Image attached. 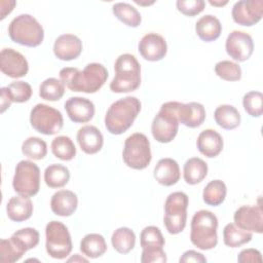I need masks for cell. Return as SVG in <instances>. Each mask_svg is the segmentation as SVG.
<instances>
[{"label": "cell", "mask_w": 263, "mask_h": 263, "mask_svg": "<svg viewBox=\"0 0 263 263\" xmlns=\"http://www.w3.org/2000/svg\"><path fill=\"white\" fill-rule=\"evenodd\" d=\"M111 242L116 252L119 254H127L135 248L136 234L128 227H120L113 232Z\"/></svg>", "instance_id": "29"}, {"label": "cell", "mask_w": 263, "mask_h": 263, "mask_svg": "<svg viewBox=\"0 0 263 263\" xmlns=\"http://www.w3.org/2000/svg\"><path fill=\"white\" fill-rule=\"evenodd\" d=\"M23 154L33 160H41L47 153L46 142L38 137H30L22 144Z\"/></svg>", "instance_id": "37"}, {"label": "cell", "mask_w": 263, "mask_h": 263, "mask_svg": "<svg viewBox=\"0 0 263 263\" xmlns=\"http://www.w3.org/2000/svg\"><path fill=\"white\" fill-rule=\"evenodd\" d=\"M11 237L16 240L26 251H29L31 249H34L39 243V232L32 227H26L22 228L17 231H15Z\"/></svg>", "instance_id": "41"}, {"label": "cell", "mask_w": 263, "mask_h": 263, "mask_svg": "<svg viewBox=\"0 0 263 263\" xmlns=\"http://www.w3.org/2000/svg\"><path fill=\"white\" fill-rule=\"evenodd\" d=\"M263 0H240L234 3L231 11L233 21L241 26L251 27L261 21Z\"/></svg>", "instance_id": "12"}, {"label": "cell", "mask_w": 263, "mask_h": 263, "mask_svg": "<svg viewBox=\"0 0 263 263\" xmlns=\"http://www.w3.org/2000/svg\"><path fill=\"white\" fill-rule=\"evenodd\" d=\"M77 142L86 154L98 153L104 144V137L100 129L93 125H84L77 132Z\"/></svg>", "instance_id": "20"}, {"label": "cell", "mask_w": 263, "mask_h": 263, "mask_svg": "<svg viewBox=\"0 0 263 263\" xmlns=\"http://www.w3.org/2000/svg\"><path fill=\"white\" fill-rule=\"evenodd\" d=\"M227 54L237 62H245L250 59L254 51V42L250 34L243 31H232L225 43Z\"/></svg>", "instance_id": "13"}, {"label": "cell", "mask_w": 263, "mask_h": 263, "mask_svg": "<svg viewBox=\"0 0 263 263\" xmlns=\"http://www.w3.org/2000/svg\"><path fill=\"white\" fill-rule=\"evenodd\" d=\"M216 123L224 129H234L240 124V114L232 105H220L214 112Z\"/></svg>", "instance_id": "28"}, {"label": "cell", "mask_w": 263, "mask_h": 263, "mask_svg": "<svg viewBox=\"0 0 263 263\" xmlns=\"http://www.w3.org/2000/svg\"><path fill=\"white\" fill-rule=\"evenodd\" d=\"M142 250V263H165L167 260L163 247H148Z\"/></svg>", "instance_id": "44"}, {"label": "cell", "mask_w": 263, "mask_h": 263, "mask_svg": "<svg viewBox=\"0 0 263 263\" xmlns=\"http://www.w3.org/2000/svg\"><path fill=\"white\" fill-rule=\"evenodd\" d=\"M0 69L11 78H22L29 71L27 59L13 48H3L0 52Z\"/></svg>", "instance_id": "15"}, {"label": "cell", "mask_w": 263, "mask_h": 263, "mask_svg": "<svg viewBox=\"0 0 263 263\" xmlns=\"http://www.w3.org/2000/svg\"><path fill=\"white\" fill-rule=\"evenodd\" d=\"M177 116L179 123L187 127L195 128L200 126L205 119V109L202 104L197 102H190L183 104L178 102Z\"/></svg>", "instance_id": "19"}, {"label": "cell", "mask_w": 263, "mask_h": 263, "mask_svg": "<svg viewBox=\"0 0 263 263\" xmlns=\"http://www.w3.org/2000/svg\"><path fill=\"white\" fill-rule=\"evenodd\" d=\"M6 213L11 221H26L33 214V202L28 196H12L6 204Z\"/></svg>", "instance_id": "24"}, {"label": "cell", "mask_w": 263, "mask_h": 263, "mask_svg": "<svg viewBox=\"0 0 263 263\" xmlns=\"http://www.w3.org/2000/svg\"><path fill=\"white\" fill-rule=\"evenodd\" d=\"M70 179L69 168L60 163L48 165L44 171L45 184L50 188L64 187Z\"/></svg>", "instance_id": "31"}, {"label": "cell", "mask_w": 263, "mask_h": 263, "mask_svg": "<svg viewBox=\"0 0 263 263\" xmlns=\"http://www.w3.org/2000/svg\"><path fill=\"white\" fill-rule=\"evenodd\" d=\"M245 111L252 117H260L263 112V95L260 91H249L242 97Z\"/></svg>", "instance_id": "40"}, {"label": "cell", "mask_w": 263, "mask_h": 263, "mask_svg": "<svg viewBox=\"0 0 263 263\" xmlns=\"http://www.w3.org/2000/svg\"><path fill=\"white\" fill-rule=\"evenodd\" d=\"M177 9L187 16H194L199 14L205 6L203 0H178L176 2Z\"/></svg>", "instance_id": "43"}, {"label": "cell", "mask_w": 263, "mask_h": 263, "mask_svg": "<svg viewBox=\"0 0 263 263\" xmlns=\"http://www.w3.org/2000/svg\"><path fill=\"white\" fill-rule=\"evenodd\" d=\"M45 248L53 259H65L72 251V239L67 226L60 221H50L45 227Z\"/></svg>", "instance_id": "9"}, {"label": "cell", "mask_w": 263, "mask_h": 263, "mask_svg": "<svg viewBox=\"0 0 263 263\" xmlns=\"http://www.w3.org/2000/svg\"><path fill=\"white\" fill-rule=\"evenodd\" d=\"M188 203V195L182 191L173 192L166 197L163 222L168 233L178 234L184 230L187 222Z\"/></svg>", "instance_id": "7"}, {"label": "cell", "mask_w": 263, "mask_h": 263, "mask_svg": "<svg viewBox=\"0 0 263 263\" xmlns=\"http://www.w3.org/2000/svg\"><path fill=\"white\" fill-rule=\"evenodd\" d=\"M81 253L91 259L101 257L107 251V243L103 235L99 233H88L80 241Z\"/></svg>", "instance_id": "27"}, {"label": "cell", "mask_w": 263, "mask_h": 263, "mask_svg": "<svg viewBox=\"0 0 263 263\" xmlns=\"http://www.w3.org/2000/svg\"><path fill=\"white\" fill-rule=\"evenodd\" d=\"M138 50L146 61L157 62L165 57L167 44L161 35L151 32L142 37L138 44Z\"/></svg>", "instance_id": "16"}, {"label": "cell", "mask_w": 263, "mask_h": 263, "mask_svg": "<svg viewBox=\"0 0 263 263\" xmlns=\"http://www.w3.org/2000/svg\"><path fill=\"white\" fill-rule=\"evenodd\" d=\"M30 123L38 133L51 136L63 128L64 119L58 109L46 104H37L31 110Z\"/></svg>", "instance_id": "11"}, {"label": "cell", "mask_w": 263, "mask_h": 263, "mask_svg": "<svg viewBox=\"0 0 263 263\" xmlns=\"http://www.w3.org/2000/svg\"><path fill=\"white\" fill-rule=\"evenodd\" d=\"M178 102L171 101L161 105L160 110L153 118L151 133L159 143H170L175 139L179 129L177 116Z\"/></svg>", "instance_id": "6"}, {"label": "cell", "mask_w": 263, "mask_h": 263, "mask_svg": "<svg viewBox=\"0 0 263 263\" xmlns=\"http://www.w3.org/2000/svg\"><path fill=\"white\" fill-rule=\"evenodd\" d=\"M27 251L11 236L0 240V260L2 263H13L18 261Z\"/></svg>", "instance_id": "36"}, {"label": "cell", "mask_w": 263, "mask_h": 263, "mask_svg": "<svg viewBox=\"0 0 263 263\" xmlns=\"http://www.w3.org/2000/svg\"><path fill=\"white\" fill-rule=\"evenodd\" d=\"M215 73L225 81H238L241 78V69L237 63L224 60L215 66Z\"/></svg>", "instance_id": "38"}, {"label": "cell", "mask_w": 263, "mask_h": 263, "mask_svg": "<svg viewBox=\"0 0 263 263\" xmlns=\"http://www.w3.org/2000/svg\"><path fill=\"white\" fill-rule=\"evenodd\" d=\"M237 261L239 263L262 262V256H261L260 251H258L256 249H245L238 254Z\"/></svg>", "instance_id": "45"}, {"label": "cell", "mask_w": 263, "mask_h": 263, "mask_svg": "<svg viewBox=\"0 0 263 263\" xmlns=\"http://www.w3.org/2000/svg\"><path fill=\"white\" fill-rule=\"evenodd\" d=\"M115 76L110 82L113 92L122 93L136 90L141 84V66L134 54H120L114 64Z\"/></svg>", "instance_id": "3"}, {"label": "cell", "mask_w": 263, "mask_h": 263, "mask_svg": "<svg viewBox=\"0 0 263 263\" xmlns=\"http://www.w3.org/2000/svg\"><path fill=\"white\" fill-rule=\"evenodd\" d=\"M78 205V197L71 190H59L50 199L52 213L61 217H69L75 213Z\"/></svg>", "instance_id": "21"}, {"label": "cell", "mask_w": 263, "mask_h": 263, "mask_svg": "<svg viewBox=\"0 0 263 263\" xmlns=\"http://www.w3.org/2000/svg\"><path fill=\"white\" fill-rule=\"evenodd\" d=\"M0 92H1V113H3L6 109H8L11 105V101L7 95V91H6V87H1L0 89Z\"/></svg>", "instance_id": "48"}, {"label": "cell", "mask_w": 263, "mask_h": 263, "mask_svg": "<svg viewBox=\"0 0 263 263\" xmlns=\"http://www.w3.org/2000/svg\"><path fill=\"white\" fill-rule=\"evenodd\" d=\"M209 2H210L211 5L219 6V7H220V6H223V5H226V4L228 3V1H226V0H225V1H213V0H210Z\"/></svg>", "instance_id": "50"}, {"label": "cell", "mask_w": 263, "mask_h": 263, "mask_svg": "<svg viewBox=\"0 0 263 263\" xmlns=\"http://www.w3.org/2000/svg\"><path fill=\"white\" fill-rule=\"evenodd\" d=\"M208 175V164L199 157L189 158L183 168V177L187 184L196 185Z\"/></svg>", "instance_id": "26"}, {"label": "cell", "mask_w": 263, "mask_h": 263, "mask_svg": "<svg viewBox=\"0 0 263 263\" xmlns=\"http://www.w3.org/2000/svg\"><path fill=\"white\" fill-rule=\"evenodd\" d=\"M223 145L224 143L221 135L212 128L202 130L196 140L198 151L209 158L218 156L223 149Z\"/></svg>", "instance_id": "22"}, {"label": "cell", "mask_w": 263, "mask_h": 263, "mask_svg": "<svg viewBox=\"0 0 263 263\" xmlns=\"http://www.w3.org/2000/svg\"><path fill=\"white\" fill-rule=\"evenodd\" d=\"M67 261L68 262H85V263L88 262L87 259H85L83 257H80V255H78V254H75L73 257L69 258Z\"/></svg>", "instance_id": "49"}, {"label": "cell", "mask_w": 263, "mask_h": 263, "mask_svg": "<svg viewBox=\"0 0 263 263\" xmlns=\"http://www.w3.org/2000/svg\"><path fill=\"white\" fill-rule=\"evenodd\" d=\"M190 240L200 250L214 249L218 243V219L211 211L200 210L196 212L191 220Z\"/></svg>", "instance_id": "4"}, {"label": "cell", "mask_w": 263, "mask_h": 263, "mask_svg": "<svg viewBox=\"0 0 263 263\" xmlns=\"http://www.w3.org/2000/svg\"><path fill=\"white\" fill-rule=\"evenodd\" d=\"M15 4H16V2L13 1V0H11V1L10 0L1 1L0 2V5H1V16H0V18L3 20L6 16V14L10 13L12 11L13 7L15 6Z\"/></svg>", "instance_id": "47"}, {"label": "cell", "mask_w": 263, "mask_h": 263, "mask_svg": "<svg viewBox=\"0 0 263 263\" xmlns=\"http://www.w3.org/2000/svg\"><path fill=\"white\" fill-rule=\"evenodd\" d=\"M65 110L68 117L75 123H85L95 115L93 103L82 97H72L65 103Z\"/></svg>", "instance_id": "17"}, {"label": "cell", "mask_w": 263, "mask_h": 263, "mask_svg": "<svg viewBox=\"0 0 263 263\" xmlns=\"http://www.w3.org/2000/svg\"><path fill=\"white\" fill-rule=\"evenodd\" d=\"M52 154L64 161L72 160L76 155V147L73 141L67 136H58L51 142Z\"/></svg>", "instance_id": "34"}, {"label": "cell", "mask_w": 263, "mask_h": 263, "mask_svg": "<svg viewBox=\"0 0 263 263\" xmlns=\"http://www.w3.org/2000/svg\"><path fill=\"white\" fill-rule=\"evenodd\" d=\"M61 81L71 90L76 92L95 93L106 82L108 71L102 64L90 63L81 71L77 68L66 67L60 71Z\"/></svg>", "instance_id": "1"}, {"label": "cell", "mask_w": 263, "mask_h": 263, "mask_svg": "<svg viewBox=\"0 0 263 263\" xmlns=\"http://www.w3.org/2000/svg\"><path fill=\"white\" fill-rule=\"evenodd\" d=\"M13 190L23 196L32 197L40 189V170L30 160H21L14 170L12 179Z\"/></svg>", "instance_id": "10"}, {"label": "cell", "mask_w": 263, "mask_h": 263, "mask_svg": "<svg viewBox=\"0 0 263 263\" xmlns=\"http://www.w3.org/2000/svg\"><path fill=\"white\" fill-rule=\"evenodd\" d=\"M227 188L223 181L217 179L209 182L203 189L202 199L208 205H220L226 197Z\"/></svg>", "instance_id": "33"}, {"label": "cell", "mask_w": 263, "mask_h": 263, "mask_svg": "<svg viewBox=\"0 0 263 263\" xmlns=\"http://www.w3.org/2000/svg\"><path fill=\"white\" fill-rule=\"evenodd\" d=\"M140 243L142 249H144L148 247H163L165 241L158 227L147 226L140 234Z\"/></svg>", "instance_id": "42"}, {"label": "cell", "mask_w": 263, "mask_h": 263, "mask_svg": "<svg viewBox=\"0 0 263 263\" xmlns=\"http://www.w3.org/2000/svg\"><path fill=\"white\" fill-rule=\"evenodd\" d=\"M65 93V84L53 77L43 80L39 86V96L45 101L55 102L63 98Z\"/></svg>", "instance_id": "35"}, {"label": "cell", "mask_w": 263, "mask_h": 263, "mask_svg": "<svg viewBox=\"0 0 263 263\" xmlns=\"http://www.w3.org/2000/svg\"><path fill=\"white\" fill-rule=\"evenodd\" d=\"M141 111V102L127 96L112 103L105 115V126L112 135H121L134 123Z\"/></svg>", "instance_id": "2"}, {"label": "cell", "mask_w": 263, "mask_h": 263, "mask_svg": "<svg viewBox=\"0 0 263 263\" xmlns=\"http://www.w3.org/2000/svg\"><path fill=\"white\" fill-rule=\"evenodd\" d=\"M234 224L250 232H263V211L261 204L241 205L233 215Z\"/></svg>", "instance_id": "14"}, {"label": "cell", "mask_w": 263, "mask_h": 263, "mask_svg": "<svg viewBox=\"0 0 263 263\" xmlns=\"http://www.w3.org/2000/svg\"><path fill=\"white\" fill-rule=\"evenodd\" d=\"M135 2L137 3V4H140V5H150V4H153L154 3V1H150V2H143V1H139V0H135Z\"/></svg>", "instance_id": "51"}, {"label": "cell", "mask_w": 263, "mask_h": 263, "mask_svg": "<svg viewBox=\"0 0 263 263\" xmlns=\"http://www.w3.org/2000/svg\"><path fill=\"white\" fill-rule=\"evenodd\" d=\"M8 35L15 43L28 47H36L43 41L44 30L34 16L22 13L9 23Z\"/></svg>", "instance_id": "5"}, {"label": "cell", "mask_w": 263, "mask_h": 263, "mask_svg": "<svg viewBox=\"0 0 263 263\" xmlns=\"http://www.w3.org/2000/svg\"><path fill=\"white\" fill-rule=\"evenodd\" d=\"M252 232L239 228L234 223L227 224L223 229V241L227 247L238 248L251 241Z\"/></svg>", "instance_id": "32"}, {"label": "cell", "mask_w": 263, "mask_h": 263, "mask_svg": "<svg viewBox=\"0 0 263 263\" xmlns=\"http://www.w3.org/2000/svg\"><path fill=\"white\" fill-rule=\"evenodd\" d=\"M122 158L124 163L134 170H144L151 162V149L148 138L142 133H135L124 142Z\"/></svg>", "instance_id": "8"}, {"label": "cell", "mask_w": 263, "mask_h": 263, "mask_svg": "<svg viewBox=\"0 0 263 263\" xmlns=\"http://www.w3.org/2000/svg\"><path fill=\"white\" fill-rule=\"evenodd\" d=\"M195 32L202 41H215L221 35L222 25L215 15L205 14L196 22Z\"/></svg>", "instance_id": "25"}, {"label": "cell", "mask_w": 263, "mask_h": 263, "mask_svg": "<svg viewBox=\"0 0 263 263\" xmlns=\"http://www.w3.org/2000/svg\"><path fill=\"white\" fill-rule=\"evenodd\" d=\"M82 47V41L78 36L74 34H63L54 41L53 53L62 61H72L80 55Z\"/></svg>", "instance_id": "18"}, {"label": "cell", "mask_w": 263, "mask_h": 263, "mask_svg": "<svg viewBox=\"0 0 263 263\" xmlns=\"http://www.w3.org/2000/svg\"><path fill=\"white\" fill-rule=\"evenodd\" d=\"M180 263H190V262H197V263H204L206 262V258L199 252L194 250H189L183 253V255L179 259Z\"/></svg>", "instance_id": "46"}, {"label": "cell", "mask_w": 263, "mask_h": 263, "mask_svg": "<svg viewBox=\"0 0 263 263\" xmlns=\"http://www.w3.org/2000/svg\"><path fill=\"white\" fill-rule=\"evenodd\" d=\"M7 95L11 102L25 103L32 97L33 90L31 85L25 81H13L6 86Z\"/></svg>", "instance_id": "39"}, {"label": "cell", "mask_w": 263, "mask_h": 263, "mask_svg": "<svg viewBox=\"0 0 263 263\" xmlns=\"http://www.w3.org/2000/svg\"><path fill=\"white\" fill-rule=\"evenodd\" d=\"M153 176L159 184L163 186H173L180 179L179 164L173 158H161L154 167Z\"/></svg>", "instance_id": "23"}, {"label": "cell", "mask_w": 263, "mask_h": 263, "mask_svg": "<svg viewBox=\"0 0 263 263\" xmlns=\"http://www.w3.org/2000/svg\"><path fill=\"white\" fill-rule=\"evenodd\" d=\"M112 11L114 15L128 27L136 28L142 22V16L139 10L129 3L117 2L113 4Z\"/></svg>", "instance_id": "30"}]
</instances>
